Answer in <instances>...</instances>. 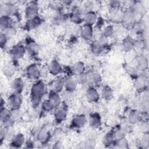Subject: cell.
<instances>
[{"label": "cell", "instance_id": "cell-10", "mask_svg": "<svg viewBox=\"0 0 149 149\" xmlns=\"http://www.w3.org/2000/svg\"><path fill=\"white\" fill-rule=\"evenodd\" d=\"M86 96L87 100L92 102H97L100 99V95L95 88L93 86L88 87L86 91Z\"/></svg>", "mask_w": 149, "mask_h": 149}, {"label": "cell", "instance_id": "cell-30", "mask_svg": "<svg viewBox=\"0 0 149 149\" xmlns=\"http://www.w3.org/2000/svg\"><path fill=\"white\" fill-rule=\"evenodd\" d=\"M82 12L80 10V9H76L74 10L70 15L71 20L76 24H80L83 20V19L81 17Z\"/></svg>", "mask_w": 149, "mask_h": 149}, {"label": "cell", "instance_id": "cell-40", "mask_svg": "<svg viewBox=\"0 0 149 149\" xmlns=\"http://www.w3.org/2000/svg\"><path fill=\"white\" fill-rule=\"evenodd\" d=\"M41 107L42 109L45 112H49L54 109L48 100H46L42 102L41 104Z\"/></svg>", "mask_w": 149, "mask_h": 149}, {"label": "cell", "instance_id": "cell-17", "mask_svg": "<svg viewBox=\"0 0 149 149\" xmlns=\"http://www.w3.org/2000/svg\"><path fill=\"white\" fill-rule=\"evenodd\" d=\"M65 80V79H64L62 76L57 77L52 82V84H51V87L52 88V90L54 91H55L58 93H60L64 88Z\"/></svg>", "mask_w": 149, "mask_h": 149}, {"label": "cell", "instance_id": "cell-21", "mask_svg": "<svg viewBox=\"0 0 149 149\" xmlns=\"http://www.w3.org/2000/svg\"><path fill=\"white\" fill-rule=\"evenodd\" d=\"M24 143V136L22 133L16 134L10 140V146L13 148H19Z\"/></svg>", "mask_w": 149, "mask_h": 149}, {"label": "cell", "instance_id": "cell-3", "mask_svg": "<svg viewBox=\"0 0 149 149\" xmlns=\"http://www.w3.org/2000/svg\"><path fill=\"white\" fill-rule=\"evenodd\" d=\"M23 99L20 93H13L8 98V104L9 107L12 110H18L22 104Z\"/></svg>", "mask_w": 149, "mask_h": 149}, {"label": "cell", "instance_id": "cell-9", "mask_svg": "<svg viewBox=\"0 0 149 149\" xmlns=\"http://www.w3.org/2000/svg\"><path fill=\"white\" fill-rule=\"evenodd\" d=\"M26 73L27 77L30 79H37L40 76V69L34 63H32L27 67Z\"/></svg>", "mask_w": 149, "mask_h": 149}, {"label": "cell", "instance_id": "cell-2", "mask_svg": "<svg viewBox=\"0 0 149 149\" xmlns=\"http://www.w3.org/2000/svg\"><path fill=\"white\" fill-rule=\"evenodd\" d=\"M1 121L3 126L6 127H11L14 122L12 112L5 107L1 109Z\"/></svg>", "mask_w": 149, "mask_h": 149}, {"label": "cell", "instance_id": "cell-5", "mask_svg": "<svg viewBox=\"0 0 149 149\" xmlns=\"http://www.w3.org/2000/svg\"><path fill=\"white\" fill-rule=\"evenodd\" d=\"M39 10L38 4L37 2H29L25 8V16L29 19L37 16Z\"/></svg>", "mask_w": 149, "mask_h": 149}, {"label": "cell", "instance_id": "cell-26", "mask_svg": "<svg viewBox=\"0 0 149 149\" xmlns=\"http://www.w3.org/2000/svg\"><path fill=\"white\" fill-rule=\"evenodd\" d=\"M3 15L7 16H11L16 15L17 13V9L16 6L13 3H6L3 8Z\"/></svg>", "mask_w": 149, "mask_h": 149}, {"label": "cell", "instance_id": "cell-14", "mask_svg": "<svg viewBox=\"0 0 149 149\" xmlns=\"http://www.w3.org/2000/svg\"><path fill=\"white\" fill-rule=\"evenodd\" d=\"M51 130V125L48 123L44 125L40 130L37 139L40 142H44L48 139L49 136V132Z\"/></svg>", "mask_w": 149, "mask_h": 149}, {"label": "cell", "instance_id": "cell-39", "mask_svg": "<svg viewBox=\"0 0 149 149\" xmlns=\"http://www.w3.org/2000/svg\"><path fill=\"white\" fill-rule=\"evenodd\" d=\"M113 34V26L112 25H108L102 30V35L108 38Z\"/></svg>", "mask_w": 149, "mask_h": 149}, {"label": "cell", "instance_id": "cell-13", "mask_svg": "<svg viewBox=\"0 0 149 149\" xmlns=\"http://www.w3.org/2000/svg\"><path fill=\"white\" fill-rule=\"evenodd\" d=\"M42 23V19L38 16L29 19L26 23V27L27 30H33L38 28Z\"/></svg>", "mask_w": 149, "mask_h": 149}, {"label": "cell", "instance_id": "cell-29", "mask_svg": "<svg viewBox=\"0 0 149 149\" xmlns=\"http://www.w3.org/2000/svg\"><path fill=\"white\" fill-rule=\"evenodd\" d=\"M115 141V139L112 133L110 132L105 134L102 140V143L105 146L109 147L112 145H113Z\"/></svg>", "mask_w": 149, "mask_h": 149}, {"label": "cell", "instance_id": "cell-42", "mask_svg": "<svg viewBox=\"0 0 149 149\" xmlns=\"http://www.w3.org/2000/svg\"><path fill=\"white\" fill-rule=\"evenodd\" d=\"M7 38L8 37L1 32V36H0V43H1V47L2 48H3L5 46L7 42Z\"/></svg>", "mask_w": 149, "mask_h": 149}, {"label": "cell", "instance_id": "cell-15", "mask_svg": "<svg viewBox=\"0 0 149 149\" xmlns=\"http://www.w3.org/2000/svg\"><path fill=\"white\" fill-rule=\"evenodd\" d=\"M90 126L94 129L98 128L101 125V117L98 113L94 112L90 115L88 118Z\"/></svg>", "mask_w": 149, "mask_h": 149}, {"label": "cell", "instance_id": "cell-12", "mask_svg": "<svg viewBox=\"0 0 149 149\" xmlns=\"http://www.w3.org/2000/svg\"><path fill=\"white\" fill-rule=\"evenodd\" d=\"M87 121V119L84 114H78L73 118L71 125L74 127L80 128L86 125Z\"/></svg>", "mask_w": 149, "mask_h": 149}, {"label": "cell", "instance_id": "cell-33", "mask_svg": "<svg viewBox=\"0 0 149 149\" xmlns=\"http://www.w3.org/2000/svg\"><path fill=\"white\" fill-rule=\"evenodd\" d=\"M12 26V22L9 16L2 15L0 19V27L1 31L5 29L6 28Z\"/></svg>", "mask_w": 149, "mask_h": 149}, {"label": "cell", "instance_id": "cell-27", "mask_svg": "<svg viewBox=\"0 0 149 149\" xmlns=\"http://www.w3.org/2000/svg\"><path fill=\"white\" fill-rule=\"evenodd\" d=\"M16 70V65L13 62L8 63L6 64L3 68V73L5 76L6 77H11L12 76Z\"/></svg>", "mask_w": 149, "mask_h": 149}, {"label": "cell", "instance_id": "cell-7", "mask_svg": "<svg viewBox=\"0 0 149 149\" xmlns=\"http://www.w3.org/2000/svg\"><path fill=\"white\" fill-rule=\"evenodd\" d=\"M147 59L142 56H139L133 61V69L136 70L144 71L147 68Z\"/></svg>", "mask_w": 149, "mask_h": 149}, {"label": "cell", "instance_id": "cell-1", "mask_svg": "<svg viewBox=\"0 0 149 149\" xmlns=\"http://www.w3.org/2000/svg\"><path fill=\"white\" fill-rule=\"evenodd\" d=\"M46 89L44 83L38 80L33 84L30 94V100L32 105L34 107L38 106L45 94Z\"/></svg>", "mask_w": 149, "mask_h": 149}, {"label": "cell", "instance_id": "cell-16", "mask_svg": "<svg viewBox=\"0 0 149 149\" xmlns=\"http://www.w3.org/2000/svg\"><path fill=\"white\" fill-rule=\"evenodd\" d=\"M48 100L54 108H56L61 104V98L59 93L51 90L48 94Z\"/></svg>", "mask_w": 149, "mask_h": 149}, {"label": "cell", "instance_id": "cell-37", "mask_svg": "<svg viewBox=\"0 0 149 149\" xmlns=\"http://www.w3.org/2000/svg\"><path fill=\"white\" fill-rule=\"evenodd\" d=\"M88 78H89V74H88L86 72H83L81 74L77 75V78L76 80L77 83H79L80 84H84L88 82Z\"/></svg>", "mask_w": 149, "mask_h": 149}, {"label": "cell", "instance_id": "cell-25", "mask_svg": "<svg viewBox=\"0 0 149 149\" xmlns=\"http://www.w3.org/2000/svg\"><path fill=\"white\" fill-rule=\"evenodd\" d=\"M26 49L31 55H36L39 51L38 45L33 40H28L26 42Z\"/></svg>", "mask_w": 149, "mask_h": 149}, {"label": "cell", "instance_id": "cell-38", "mask_svg": "<svg viewBox=\"0 0 149 149\" xmlns=\"http://www.w3.org/2000/svg\"><path fill=\"white\" fill-rule=\"evenodd\" d=\"M2 33L5 34L7 37H10L12 36H14L16 33V29L15 27L10 26L7 28H6L5 29L2 30Z\"/></svg>", "mask_w": 149, "mask_h": 149}, {"label": "cell", "instance_id": "cell-11", "mask_svg": "<svg viewBox=\"0 0 149 149\" xmlns=\"http://www.w3.org/2000/svg\"><path fill=\"white\" fill-rule=\"evenodd\" d=\"M92 26H93L84 23V24L80 27L79 33L81 37L84 40H89L93 38V28Z\"/></svg>", "mask_w": 149, "mask_h": 149}, {"label": "cell", "instance_id": "cell-28", "mask_svg": "<svg viewBox=\"0 0 149 149\" xmlns=\"http://www.w3.org/2000/svg\"><path fill=\"white\" fill-rule=\"evenodd\" d=\"M140 119V112L136 109L132 110L128 115V120L132 124L137 123Z\"/></svg>", "mask_w": 149, "mask_h": 149}, {"label": "cell", "instance_id": "cell-23", "mask_svg": "<svg viewBox=\"0 0 149 149\" xmlns=\"http://www.w3.org/2000/svg\"><path fill=\"white\" fill-rule=\"evenodd\" d=\"M134 44L135 41L130 36H127L123 40L122 47L125 52H129L134 48Z\"/></svg>", "mask_w": 149, "mask_h": 149}, {"label": "cell", "instance_id": "cell-34", "mask_svg": "<svg viewBox=\"0 0 149 149\" xmlns=\"http://www.w3.org/2000/svg\"><path fill=\"white\" fill-rule=\"evenodd\" d=\"M73 72L76 76L81 74L83 72H85V65L84 63L82 62H76L73 67Z\"/></svg>", "mask_w": 149, "mask_h": 149}, {"label": "cell", "instance_id": "cell-6", "mask_svg": "<svg viewBox=\"0 0 149 149\" xmlns=\"http://www.w3.org/2000/svg\"><path fill=\"white\" fill-rule=\"evenodd\" d=\"M147 77L145 73H141L138 75L134 80V88L137 91H142L145 90L147 86Z\"/></svg>", "mask_w": 149, "mask_h": 149}, {"label": "cell", "instance_id": "cell-35", "mask_svg": "<svg viewBox=\"0 0 149 149\" xmlns=\"http://www.w3.org/2000/svg\"><path fill=\"white\" fill-rule=\"evenodd\" d=\"M113 146H115V147L119 148H127L128 146V142L126 138H125L124 137H122L116 139L114 142Z\"/></svg>", "mask_w": 149, "mask_h": 149}, {"label": "cell", "instance_id": "cell-19", "mask_svg": "<svg viewBox=\"0 0 149 149\" xmlns=\"http://www.w3.org/2000/svg\"><path fill=\"white\" fill-rule=\"evenodd\" d=\"M83 19L85 24L93 26L94 24L96 23L98 17L95 12L90 10L84 13Z\"/></svg>", "mask_w": 149, "mask_h": 149}, {"label": "cell", "instance_id": "cell-32", "mask_svg": "<svg viewBox=\"0 0 149 149\" xmlns=\"http://www.w3.org/2000/svg\"><path fill=\"white\" fill-rule=\"evenodd\" d=\"M91 51L95 54H99L102 52L104 47L98 40H94L90 45Z\"/></svg>", "mask_w": 149, "mask_h": 149}, {"label": "cell", "instance_id": "cell-18", "mask_svg": "<svg viewBox=\"0 0 149 149\" xmlns=\"http://www.w3.org/2000/svg\"><path fill=\"white\" fill-rule=\"evenodd\" d=\"M77 82L76 79L73 78L72 76L68 77L65 80L64 88L67 92L73 93L76 88Z\"/></svg>", "mask_w": 149, "mask_h": 149}, {"label": "cell", "instance_id": "cell-22", "mask_svg": "<svg viewBox=\"0 0 149 149\" xmlns=\"http://www.w3.org/2000/svg\"><path fill=\"white\" fill-rule=\"evenodd\" d=\"M48 70L52 75H57L62 70L61 64L56 60H53L50 62Z\"/></svg>", "mask_w": 149, "mask_h": 149}, {"label": "cell", "instance_id": "cell-20", "mask_svg": "<svg viewBox=\"0 0 149 149\" xmlns=\"http://www.w3.org/2000/svg\"><path fill=\"white\" fill-rule=\"evenodd\" d=\"M11 87L15 93H20L24 88V82L22 78L16 77L11 83Z\"/></svg>", "mask_w": 149, "mask_h": 149}, {"label": "cell", "instance_id": "cell-8", "mask_svg": "<svg viewBox=\"0 0 149 149\" xmlns=\"http://www.w3.org/2000/svg\"><path fill=\"white\" fill-rule=\"evenodd\" d=\"M26 47L22 44H17L13 47L10 51V54L14 59L22 58L25 54Z\"/></svg>", "mask_w": 149, "mask_h": 149}, {"label": "cell", "instance_id": "cell-24", "mask_svg": "<svg viewBox=\"0 0 149 149\" xmlns=\"http://www.w3.org/2000/svg\"><path fill=\"white\" fill-rule=\"evenodd\" d=\"M101 76L98 72H93L89 74L88 83L91 84V86L94 87H98L101 84Z\"/></svg>", "mask_w": 149, "mask_h": 149}, {"label": "cell", "instance_id": "cell-31", "mask_svg": "<svg viewBox=\"0 0 149 149\" xmlns=\"http://www.w3.org/2000/svg\"><path fill=\"white\" fill-rule=\"evenodd\" d=\"M113 91L112 88L108 86H104L101 90V96L105 100H110L113 97Z\"/></svg>", "mask_w": 149, "mask_h": 149}, {"label": "cell", "instance_id": "cell-36", "mask_svg": "<svg viewBox=\"0 0 149 149\" xmlns=\"http://www.w3.org/2000/svg\"><path fill=\"white\" fill-rule=\"evenodd\" d=\"M139 108L140 112H147L148 109V101L147 98H144L140 101L139 104Z\"/></svg>", "mask_w": 149, "mask_h": 149}, {"label": "cell", "instance_id": "cell-4", "mask_svg": "<svg viewBox=\"0 0 149 149\" xmlns=\"http://www.w3.org/2000/svg\"><path fill=\"white\" fill-rule=\"evenodd\" d=\"M54 118L55 120L61 123L63 122L66 118L68 115V107L66 104H61L58 107L55 108Z\"/></svg>", "mask_w": 149, "mask_h": 149}, {"label": "cell", "instance_id": "cell-41", "mask_svg": "<svg viewBox=\"0 0 149 149\" xmlns=\"http://www.w3.org/2000/svg\"><path fill=\"white\" fill-rule=\"evenodd\" d=\"M148 141H149L148 134V133H145L141 139V141H140L141 145L143 146V147H146V146H148Z\"/></svg>", "mask_w": 149, "mask_h": 149}]
</instances>
